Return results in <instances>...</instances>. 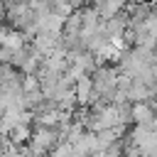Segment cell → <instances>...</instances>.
Segmentation results:
<instances>
[{
	"mask_svg": "<svg viewBox=\"0 0 157 157\" xmlns=\"http://www.w3.org/2000/svg\"><path fill=\"white\" fill-rule=\"evenodd\" d=\"M132 2H142V0H132Z\"/></svg>",
	"mask_w": 157,
	"mask_h": 157,
	"instance_id": "cell-2",
	"label": "cell"
},
{
	"mask_svg": "<svg viewBox=\"0 0 157 157\" xmlns=\"http://www.w3.org/2000/svg\"><path fill=\"white\" fill-rule=\"evenodd\" d=\"M130 115L137 125H152L157 123V113H155V105L150 101H135L130 105Z\"/></svg>",
	"mask_w": 157,
	"mask_h": 157,
	"instance_id": "cell-1",
	"label": "cell"
}]
</instances>
